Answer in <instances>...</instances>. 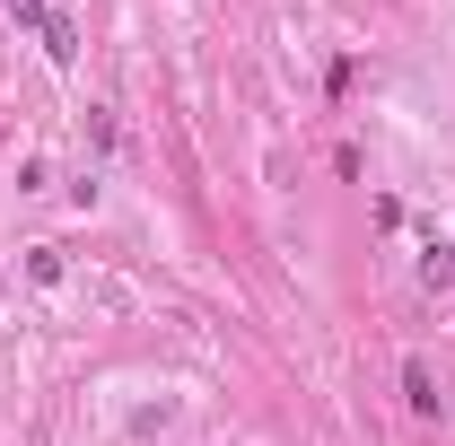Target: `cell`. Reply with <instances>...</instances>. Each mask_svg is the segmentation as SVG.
<instances>
[{
	"instance_id": "6da1fadb",
	"label": "cell",
	"mask_w": 455,
	"mask_h": 446,
	"mask_svg": "<svg viewBox=\"0 0 455 446\" xmlns=\"http://www.w3.org/2000/svg\"><path fill=\"white\" fill-rule=\"evenodd\" d=\"M438 377H429V359H403V411H420V420H438Z\"/></svg>"
},
{
	"instance_id": "7a4b0ae2",
	"label": "cell",
	"mask_w": 455,
	"mask_h": 446,
	"mask_svg": "<svg viewBox=\"0 0 455 446\" xmlns=\"http://www.w3.org/2000/svg\"><path fill=\"white\" fill-rule=\"evenodd\" d=\"M36 36H44V61H53V70H70V61H79V18H61V9H53Z\"/></svg>"
},
{
	"instance_id": "3957f363",
	"label": "cell",
	"mask_w": 455,
	"mask_h": 446,
	"mask_svg": "<svg viewBox=\"0 0 455 446\" xmlns=\"http://www.w3.org/2000/svg\"><path fill=\"white\" fill-rule=\"evenodd\" d=\"M447 280H455V245H438V236H429V245H420V289L438 298Z\"/></svg>"
},
{
	"instance_id": "277c9868",
	"label": "cell",
	"mask_w": 455,
	"mask_h": 446,
	"mask_svg": "<svg viewBox=\"0 0 455 446\" xmlns=\"http://www.w3.org/2000/svg\"><path fill=\"white\" fill-rule=\"evenodd\" d=\"M61 272H70L61 245H27V280H36V289H61Z\"/></svg>"
},
{
	"instance_id": "5b68a950",
	"label": "cell",
	"mask_w": 455,
	"mask_h": 446,
	"mask_svg": "<svg viewBox=\"0 0 455 446\" xmlns=\"http://www.w3.org/2000/svg\"><path fill=\"white\" fill-rule=\"evenodd\" d=\"M9 18H18V27H44V18H53V0H9Z\"/></svg>"
}]
</instances>
